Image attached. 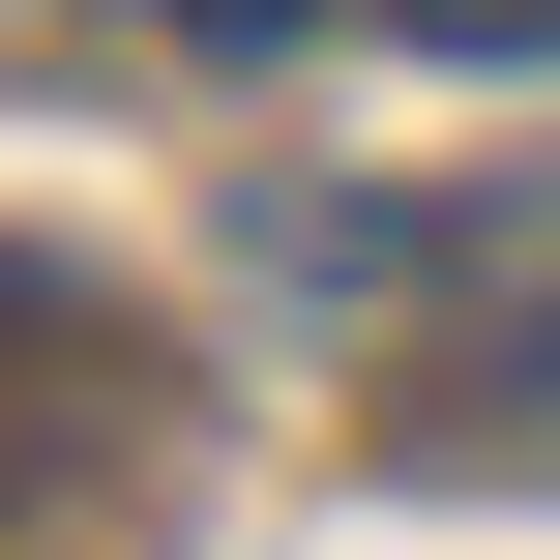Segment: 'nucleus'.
Returning a JSON list of instances; mask_svg holds the SVG:
<instances>
[{
    "instance_id": "2",
    "label": "nucleus",
    "mask_w": 560,
    "mask_h": 560,
    "mask_svg": "<svg viewBox=\"0 0 560 560\" xmlns=\"http://www.w3.org/2000/svg\"><path fill=\"white\" fill-rule=\"evenodd\" d=\"M413 59H560V0H384Z\"/></svg>"
},
{
    "instance_id": "3",
    "label": "nucleus",
    "mask_w": 560,
    "mask_h": 560,
    "mask_svg": "<svg viewBox=\"0 0 560 560\" xmlns=\"http://www.w3.org/2000/svg\"><path fill=\"white\" fill-rule=\"evenodd\" d=\"M148 30H236V59H266V30H325V0H148Z\"/></svg>"
},
{
    "instance_id": "1",
    "label": "nucleus",
    "mask_w": 560,
    "mask_h": 560,
    "mask_svg": "<svg viewBox=\"0 0 560 560\" xmlns=\"http://www.w3.org/2000/svg\"><path fill=\"white\" fill-rule=\"evenodd\" d=\"M89 443H118V325H89L30 236H0V502H59Z\"/></svg>"
}]
</instances>
